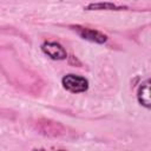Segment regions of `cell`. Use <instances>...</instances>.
I'll return each instance as SVG.
<instances>
[{
  "mask_svg": "<svg viewBox=\"0 0 151 151\" xmlns=\"http://www.w3.org/2000/svg\"><path fill=\"white\" fill-rule=\"evenodd\" d=\"M63 87L71 93H81L88 90V80L85 77L68 73L61 78Z\"/></svg>",
  "mask_w": 151,
  "mask_h": 151,
  "instance_id": "obj_1",
  "label": "cell"
},
{
  "mask_svg": "<svg viewBox=\"0 0 151 151\" xmlns=\"http://www.w3.org/2000/svg\"><path fill=\"white\" fill-rule=\"evenodd\" d=\"M81 39L91 41V42H96V44H104L107 41V35L104 34L103 32L94 29V28H88V27H84L80 25H72L70 26Z\"/></svg>",
  "mask_w": 151,
  "mask_h": 151,
  "instance_id": "obj_2",
  "label": "cell"
},
{
  "mask_svg": "<svg viewBox=\"0 0 151 151\" xmlns=\"http://www.w3.org/2000/svg\"><path fill=\"white\" fill-rule=\"evenodd\" d=\"M41 51L52 60H65L67 58L66 50L57 41H44L41 44Z\"/></svg>",
  "mask_w": 151,
  "mask_h": 151,
  "instance_id": "obj_3",
  "label": "cell"
},
{
  "mask_svg": "<svg viewBox=\"0 0 151 151\" xmlns=\"http://www.w3.org/2000/svg\"><path fill=\"white\" fill-rule=\"evenodd\" d=\"M137 100L138 103L145 107L150 109L151 107V96H150V79H145L144 81L140 83L137 90Z\"/></svg>",
  "mask_w": 151,
  "mask_h": 151,
  "instance_id": "obj_4",
  "label": "cell"
},
{
  "mask_svg": "<svg viewBox=\"0 0 151 151\" xmlns=\"http://www.w3.org/2000/svg\"><path fill=\"white\" fill-rule=\"evenodd\" d=\"M126 6L117 5L113 2H90L84 9H126Z\"/></svg>",
  "mask_w": 151,
  "mask_h": 151,
  "instance_id": "obj_5",
  "label": "cell"
},
{
  "mask_svg": "<svg viewBox=\"0 0 151 151\" xmlns=\"http://www.w3.org/2000/svg\"><path fill=\"white\" fill-rule=\"evenodd\" d=\"M32 151H47L46 149H42V147H34ZM57 151H66V150H57Z\"/></svg>",
  "mask_w": 151,
  "mask_h": 151,
  "instance_id": "obj_6",
  "label": "cell"
}]
</instances>
